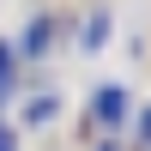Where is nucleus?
Masks as SVG:
<instances>
[{"label":"nucleus","instance_id":"obj_1","mask_svg":"<svg viewBox=\"0 0 151 151\" xmlns=\"http://www.w3.org/2000/svg\"><path fill=\"white\" fill-rule=\"evenodd\" d=\"M97 115H103V121H121V91H103V97H97Z\"/></svg>","mask_w":151,"mask_h":151},{"label":"nucleus","instance_id":"obj_2","mask_svg":"<svg viewBox=\"0 0 151 151\" xmlns=\"http://www.w3.org/2000/svg\"><path fill=\"white\" fill-rule=\"evenodd\" d=\"M6 79H12V55L0 48V85H6Z\"/></svg>","mask_w":151,"mask_h":151},{"label":"nucleus","instance_id":"obj_3","mask_svg":"<svg viewBox=\"0 0 151 151\" xmlns=\"http://www.w3.org/2000/svg\"><path fill=\"white\" fill-rule=\"evenodd\" d=\"M0 151H12V133H6V127H0Z\"/></svg>","mask_w":151,"mask_h":151}]
</instances>
